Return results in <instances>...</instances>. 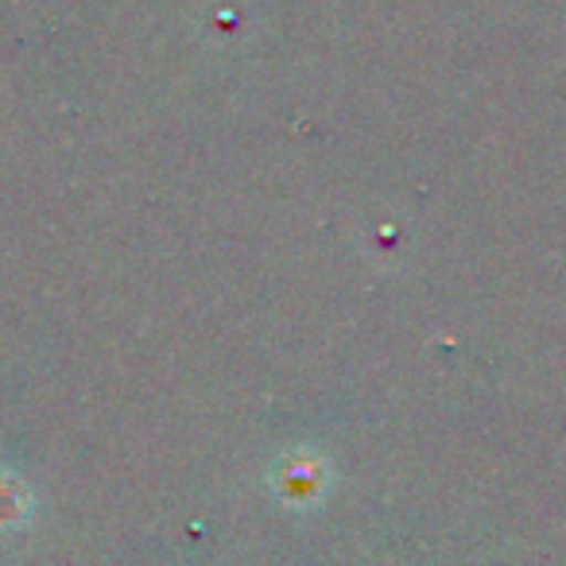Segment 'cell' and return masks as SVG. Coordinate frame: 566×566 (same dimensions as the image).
<instances>
[{
    "label": "cell",
    "instance_id": "obj_2",
    "mask_svg": "<svg viewBox=\"0 0 566 566\" xmlns=\"http://www.w3.org/2000/svg\"><path fill=\"white\" fill-rule=\"evenodd\" d=\"M32 512V496L20 481L12 478H0V532H9V527H20Z\"/></svg>",
    "mask_w": 566,
    "mask_h": 566
},
{
    "label": "cell",
    "instance_id": "obj_1",
    "mask_svg": "<svg viewBox=\"0 0 566 566\" xmlns=\"http://www.w3.org/2000/svg\"><path fill=\"white\" fill-rule=\"evenodd\" d=\"M323 493V465L315 458H287L280 470V496L287 504H311Z\"/></svg>",
    "mask_w": 566,
    "mask_h": 566
}]
</instances>
